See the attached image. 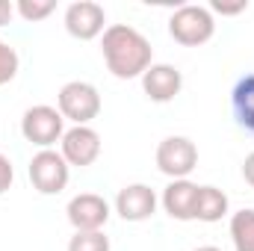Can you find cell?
<instances>
[{"mask_svg": "<svg viewBox=\"0 0 254 251\" xmlns=\"http://www.w3.org/2000/svg\"><path fill=\"white\" fill-rule=\"evenodd\" d=\"M101 54H104V63L110 68V74L119 77V80L142 77L154 65L151 63L154 60L151 42L130 24H113V27L104 30Z\"/></svg>", "mask_w": 254, "mask_h": 251, "instance_id": "obj_1", "label": "cell"}, {"mask_svg": "<svg viewBox=\"0 0 254 251\" xmlns=\"http://www.w3.org/2000/svg\"><path fill=\"white\" fill-rule=\"evenodd\" d=\"M213 33H216V21L207 6L187 3V6H178L169 18V36L184 48H198L210 42Z\"/></svg>", "mask_w": 254, "mask_h": 251, "instance_id": "obj_2", "label": "cell"}, {"mask_svg": "<svg viewBox=\"0 0 254 251\" xmlns=\"http://www.w3.org/2000/svg\"><path fill=\"white\" fill-rule=\"evenodd\" d=\"M60 113L63 119L74 122V127H89L92 119H98L101 113V95L92 83H83V80H71L60 89Z\"/></svg>", "mask_w": 254, "mask_h": 251, "instance_id": "obj_3", "label": "cell"}, {"mask_svg": "<svg viewBox=\"0 0 254 251\" xmlns=\"http://www.w3.org/2000/svg\"><path fill=\"white\" fill-rule=\"evenodd\" d=\"M198 166V148L187 136H166L157 148V169L172 181H187Z\"/></svg>", "mask_w": 254, "mask_h": 251, "instance_id": "obj_4", "label": "cell"}, {"mask_svg": "<svg viewBox=\"0 0 254 251\" xmlns=\"http://www.w3.org/2000/svg\"><path fill=\"white\" fill-rule=\"evenodd\" d=\"M63 122L65 119H63L60 110H54V107H48V104H39V107H30V110L24 113V119H21V133H24L27 142L39 145V148L45 151V148L63 142V133H65Z\"/></svg>", "mask_w": 254, "mask_h": 251, "instance_id": "obj_5", "label": "cell"}, {"mask_svg": "<svg viewBox=\"0 0 254 251\" xmlns=\"http://www.w3.org/2000/svg\"><path fill=\"white\" fill-rule=\"evenodd\" d=\"M68 163L63 154L45 148L30 160V184L42 195H60L68 187Z\"/></svg>", "mask_w": 254, "mask_h": 251, "instance_id": "obj_6", "label": "cell"}, {"mask_svg": "<svg viewBox=\"0 0 254 251\" xmlns=\"http://www.w3.org/2000/svg\"><path fill=\"white\" fill-rule=\"evenodd\" d=\"M104 24H107V12L95 0H77L65 9V30L80 42H89V39L101 36Z\"/></svg>", "mask_w": 254, "mask_h": 251, "instance_id": "obj_7", "label": "cell"}, {"mask_svg": "<svg viewBox=\"0 0 254 251\" xmlns=\"http://www.w3.org/2000/svg\"><path fill=\"white\" fill-rule=\"evenodd\" d=\"M65 213L74 231H101L110 219V204L95 192H80L68 201Z\"/></svg>", "mask_w": 254, "mask_h": 251, "instance_id": "obj_8", "label": "cell"}, {"mask_svg": "<svg viewBox=\"0 0 254 251\" xmlns=\"http://www.w3.org/2000/svg\"><path fill=\"white\" fill-rule=\"evenodd\" d=\"M60 154L65 157L68 166L86 169L101 157V136L92 127H71L63 133V151Z\"/></svg>", "mask_w": 254, "mask_h": 251, "instance_id": "obj_9", "label": "cell"}, {"mask_svg": "<svg viewBox=\"0 0 254 251\" xmlns=\"http://www.w3.org/2000/svg\"><path fill=\"white\" fill-rule=\"evenodd\" d=\"M142 89L154 104H169L184 89V74L169 63H154L142 74Z\"/></svg>", "mask_w": 254, "mask_h": 251, "instance_id": "obj_10", "label": "cell"}, {"mask_svg": "<svg viewBox=\"0 0 254 251\" xmlns=\"http://www.w3.org/2000/svg\"><path fill=\"white\" fill-rule=\"evenodd\" d=\"M116 213L125 222H145L157 213V192L148 184H130L116 195Z\"/></svg>", "mask_w": 254, "mask_h": 251, "instance_id": "obj_11", "label": "cell"}, {"mask_svg": "<svg viewBox=\"0 0 254 251\" xmlns=\"http://www.w3.org/2000/svg\"><path fill=\"white\" fill-rule=\"evenodd\" d=\"M195 198H198V184L172 181L163 189V210L178 222H192L195 219Z\"/></svg>", "mask_w": 254, "mask_h": 251, "instance_id": "obj_12", "label": "cell"}, {"mask_svg": "<svg viewBox=\"0 0 254 251\" xmlns=\"http://www.w3.org/2000/svg\"><path fill=\"white\" fill-rule=\"evenodd\" d=\"M231 110H234L237 125L254 136V71L237 80V86L231 92Z\"/></svg>", "mask_w": 254, "mask_h": 251, "instance_id": "obj_13", "label": "cell"}, {"mask_svg": "<svg viewBox=\"0 0 254 251\" xmlns=\"http://www.w3.org/2000/svg\"><path fill=\"white\" fill-rule=\"evenodd\" d=\"M222 216H228V195L216 187H198V198H195V219L198 222H219Z\"/></svg>", "mask_w": 254, "mask_h": 251, "instance_id": "obj_14", "label": "cell"}, {"mask_svg": "<svg viewBox=\"0 0 254 251\" xmlns=\"http://www.w3.org/2000/svg\"><path fill=\"white\" fill-rule=\"evenodd\" d=\"M231 240L237 251H254V210H240L231 216Z\"/></svg>", "mask_w": 254, "mask_h": 251, "instance_id": "obj_15", "label": "cell"}, {"mask_svg": "<svg viewBox=\"0 0 254 251\" xmlns=\"http://www.w3.org/2000/svg\"><path fill=\"white\" fill-rule=\"evenodd\" d=\"M68 251H110V237H104V231H77Z\"/></svg>", "mask_w": 254, "mask_h": 251, "instance_id": "obj_16", "label": "cell"}, {"mask_svg": "<svg viewBox=\"0 0 254 251\" xmlns=\"http://www.w3.org/2000/svg\"><path fill=\"white\" fill-rule=\"evenodd\" d=\"M54 9H57L54 0H18V3H15V12H18L24 21H33V24H36V21H45Z\"/></svg>", "mask_w": 254, "mask_h": 251, "instance_id": "obj_17", "label": "cell"}, {"mask_svg": "<svg viewBox=\"0 0 254 251\" xmlns=\"http://www.w3.org/2000/svg\"><path fill=\"white\" fill-rule=\"evenodd\" d=\"M15 74H18V54H15L12 45H6V42L0 39V86L12 83Z\"/></svg>", "mask_w": 254, "mask_h": 251, "instance_id": "obj_18", "label": "cell"}, {"mask_svg": "<svg viewBox=\"0 0 254 251\" xmlns=\"http://www.w3.org/2000/svg\"><path fill=\"white\" fill-rule=\"evenodd\" d=\"M12 181H15V169H12V160H9L6 154H0V195H3L6 189L12 187Z\"/></svg>", "mask_w": 254, "mask_h": 251, "instance_id": "obj_19", "label": "cell"}, {"mask_svg": "<svg viewBox=\"0 0 254 251\" xmlns=\"http://www.w3.org/2000/svg\"><path fill=\"white\" fill-rule=\"evenodd\" d=\"M246 9H249L246 0H240V3H222V0H213V3H210V12H219V15H240V12H246Z\"/></svg>", "mask_w": 254, "mask_h": 251, "instance_id": "obj_20", "label": "cell"}, {"mask_svg": "<svg viewBox=\"0 0 254 251\" xmlns=\"http://www.w3.org/2000/svg\"><path fill=\"white\" fill-rule=\"evenodd\" d=\"M12 15H15V3L0 0V27H6V24L12 21Z\"/></svg>", "mask_w": 254, "mask_h": 251, "instance_id": "obj_21", "label": "cell"}, {"mask_svg": "<svg viewBox=\"0 0 254 251\" xmlns=\"http://www.w3.org/2000/svg\"><path fill=\"white\" fill-rule=\"evenodd\" d=\"M243 178H246V184L254 189V151L246 157V163H243Z\"/></svg>", "mask_w": 254, "mask_h": 251, "instance_id": "obj_22", "label": "cell"}, {"mask_svg": "<svg viewBox=\"0 0 254 251\" xmlns=\"http://www.w3.org/2000/svg\"><path fill=\"white\" fill-rule=\"evenodd\" d=\"M195 251H222V249H216V246H201V249H195Z\"/></svg>", "mask_w": 254, "mask_h": 251, "instance_id": "obj_23", "label": "cell"}]
</instances>
